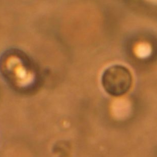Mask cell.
<instances>
[{
	"label": "cell",
	"instance_id": "obj_1",
	"mask_svg": "<svg viewBox=\"0 0 157 157\" xmlns=\"http://www.w3.org/2000/svg\"><path fill=\"white\" fill-rule=\"evenodd\" d=\"M101 82L107 94L119 97L129 91L132 86L133 78L129 69L122 65H114L104 71Z\"/></svg>",
	"mask_w": 157,
	"mask_h": 157
}]
</instances>
